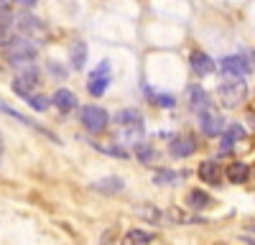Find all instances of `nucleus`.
<instances>
[{"instance_id": "obj_1", "label": "nucleus", "mask_w": 255, "mask_h": 245, "mask_svg": "<svg viewBox=\"0 0 255 245\" xmlns=\"http://www.w3.org/2000/svg\"><path fill=\"white\" fill-rule=\"evenodd\" d=\"M3 56L10 64H31L36 56V44L28 36H10L3 44Z\"/></svg>"}, {"instance_id": "obj_2", "label": "nucleus", "mask_w": 255, "mask_h": 245, "mask_svg": "<svg viewBox=\"0 0 255 245\" xmlns=\"http://www.w3.org/2000/svg\"><path fill=\"white\" fill-rule=\"evenodd\" d=\"M217 95H220V105L222 108H238L240 102L245 100V95H248V87H245L243 77H230V82H225Z\"/></svg>"}, {"instance_id": "obj_3", "label": "nucleus", "mask_w": 255, "mask_h": 245, "mask_svg": "<svg viewBox=\"0 0 255 245\" xmlns=\"http://www.w3.org/2000/svg\"><path fill=\"white\" fill-rule=\"evenodd\" d=\"M79 120H82V125L87 128L90 133H102L105 128H108V113H105L102 108H97V105L82 108L79 110Z\"/></svg>"}, {"instance_id": "obj_4", "label": "nucleus", "mask_w": 255, "mask_h": 245, "mask_svg": "<svg viewBox=\"0 0 255 245\" xmlns=\"http://www.w3.org/2000/svg\"><path fill=\"white\" fill-rule=\"evenodd\" d=\"M36 90H38V72L33 67H23L13 79V92L20 95V97H28Z\"/></svg>"}, {"instance_id": "obj_5", "label": "nucleus", "mask_w": 255, "mask_h": 245, "mask_svg": "<svg viewBox=\"0 0 255 245\" xmlns=\"http://www.w3.org/2000/svg\"><path fill=\"white\" fill-rule=\"evenodd\" d=\"M250 69H253V61L248 56L232 54V56H225L220 61V72L225 77H245V74H250Z\"/></svg>"}, {"instance_id": "obj_6", "label": "nucleus", "mask_w": 255, "mask_h": 245, "mask_svg": "<svg viewBox=\"0 0 255 245\" xmlns=\"http://www.w3.org/2000/svg\"><path fill=\"white\" fill-rule=\"evenodd\" d=\"M110 85V61H102V64L90 74V82H87V90L92 97H100Z\"/></svg>"}, {"instance_id": "obj_7", "label": "nucleus", "mask_w": 255, "mask_h": 245, "mask_svg": "<svg viewBox=\"0 0 255 245\" xmlns=\"http://www.w3.org/2000/svg\"><path fill=\"white\" fill-rule=\"evenodd\" d=\"M199 128H202V133L204 135H220L222 130H225V122H222V115L220 113H215V110H202V115H199Z\"/></svg>"}, {"instance_id": "obj_8", "label": "nucleus", "mask_w": 255, "mask_h": 245, "mask_svg": "<svg viewBox=\"0 0 255 245\" xmlns=\"http://www.w3.org/2000/svg\"><path fill=\"white\" fill-rule=\"evenodd\" d=\"M191 69H194L199 77H207V74L215 72V61H212L204 51H194L191 54Z\"/></svg>"}, {"instance_id": "obj_9", "label": "nucleus", "mask_w": 255, "mask_h": 245, "mask_svg": "<svg viewBox=\"0 0 255 245\" xmlns=\"http://www.w3.org/2000/svg\"><path fill=\"white\" fill-rule=\"evenodd\" d=\"M189 108L194 110V113H202V110L209 108V97H207V92L199 85H191L189 87Z\"/></svg>"}, {"instance_id": "obj_10", "label": "nucleus", "mask_w": 255, "mask_h": 245, "mask_svg": "<svg viewBox=\"0 0 255 245\" xmlns=\"http://www.w3.org/2000/svg\"><path fill=\"white\" fill-rule=\"evenodd\" d=\"M51 102H54V105H56L61 113H69V110L77 108V97H74L72 90H56L54 97H51Z\"/></svg>"}, {"instance_id": "obj_11", "label": "nucleus", "mask_w": 255, "mask_h": 245, "mask_svg": "<svg viewBox=\"0 0 255 245\" xmlns=\"http://www.w3.org/2000/svg\"><path fill=\"white\" fill-rule=\"evenodd\" d=\"M212 202H215V199H212L204 189H191L186 194V204L191 210H207V207H212Z\"/></svg>"}, {"instance_id": "obj_12", "label": "nucleus", "mask_w": 255, "mask_h": 245, "mask_svg": "<svg viewBox=\"0 0 255 245\" xmlns=\"http://www.w3.org/2000/svg\"><path fill=\"white\" fill-rule=\"evenodd\" d=\"M220 163L217 161H202L199 163V179L207 184H220Z\"/></svg>"}, {"instance_id": "obj_13", "label": "nucleus", "mask_w": 255, "mask_h": 245, "mask_svg": "<svg viewBox=\"0 0 255 245\" xmlns=\"http://www.w3.org/2000/svg\"><path fill=\"white\" fill-rule=\"evenodd\" d=\"M197 151V143L191 140V138H179L171 143V156H179V158H186Z\"/></svg>"}, {"instance_id": "obj_14", "label": "nucleus", "mask_w": 255, "mask_h": 245, "mask_svg": "<svg viewBox=\"0 0 255 245\" xmlns=\"http://www.w3.org/2000/svg\"><path fill=\"white\" fill-rule=\"evenodd\" d=\"M240 138H245V130L240 128V125H230L227 128V133L222 135V148H220V153H227L235 143L240 140Z\"/></svg>"}, {"instance_id": "obj_15", "label": "nucleus", "mask_w": 255, "mask_h": 245, "mask_svg": "<svg viewBox=\"0 0 255 245\" xmlns=\"http://www.w3.org/2000/svg\"><path fill=\"white\" fill-rule=\"evenodd\" d=\"M84 61H87V44L77 41V44H72V67L79 72L84 67Z\"/></svg>"}, {"instance_id": "obj_16", "label": "nucleus", "mask_w": 255, "mask_h": 245, "mask_svg": "<svg viewBox=\"0 0 255 245\" xmlns=\"http://www.w3.org/2000/svg\"><path fill=\"white\" fill-rule=\"evenodd\" d=\"M227 179L232 184H243L248 181V166L243 161H235V163H230V169H227Z\"/></svg>"}, {"instance_id": "obj_17", "label": "nucleus", "mask_w": 255, "mask_h": 245, "mask_svg": "<svg viewBox=\"0 0 255 245\" xmlns=\"http://www.w3.org/2000/svg\"><path fill=\"white\" fill-rule=\"evenodd\" d=\"M115 122L123 128V125H130V122H143V118H140V113L135 108H125V110H120L115 115Z\"/></svg>"}, {"instance_id": "obj_18", "label": "nucleus", "mask_w": 255, "mask_h": 245, "mask_svg": "<svg viewBox=\"0 0 255 245\" xmlns=\"http://www.w3.org/2000/svg\"><path fill=\"white\" fill-rule=\"evenodd\" d=\"M95 187L100 189V192H108V194H115V192H120L125 184H123V179H115V176H110V179H102V181H97Z\"/></svg>"}, {"instance_id": "obj_19", "label": "nucleus", "mask_w": 255, "mask_h": 245, "mask_svg": "<svg viewBox=\"0 0 255 245\" xmlns=\"http://www.w3.org/2000/svg\"><path fill=\"white\" fill-rule=\"evenodd\" d=\"M135 212H138V217H143V220H148V222H158V220L163 217V212L156 210L153 204H140V207H135Z\"/></svg>"}, {"instance_id": "obj_20", "label": "nucleus", "mask_w": 255, "mask_h": 245, "mask_svg": "<svg viewBox=\"0 0 255 245\" xmlns=\"http://www.w3.org/2000/svg\"><path fill=\"white\" fill-rule=\"evenodd\" d=\"M174 181H179V174L171 169H158L153 174V184H174Z\"/></svg>"}, {"instance_id": "obj_21", "label": "nucleus", "mask_w": 255, "mask_h": 245, "mask_svg": "<svg viewBox=\"0 0 255 245\" xmlns=\"http://www.w3.org/2000/svg\"><path fill=\"white\" fill-rule=\"evenodd\" d=\"M153 240V233H145V230H130L125 235V243H151Z\"/></svg>"}, {"instance_id": "obj_22", "label": "nucleus", "mask_w": 255, "mask_h": 245, "mask_svg": "<svg viewBox=\"0 0 255 245\" xmlns=\"http://www.w3.org/2000/svg\"><path fill=\"white\" fill-rule=\"evenodd\" d=\"M135 156H138V161H143V163H151V161L156 158V151H153L151 146H138V148H135Z\"/></svg>"}, {"instance_id": "obj_23", "label": "nucleus", "mask_w": 255, "mask_h": 245, "mask_svg": "<svg viewBox=\"0 0 255 245\" xmlns=\"http://www.w3.org/2000/svg\"><path fill=\"white\" fill-rule=\"evenodd\" d=\"M26 100H28V105H31L33 110H38V113H44V110L49 108V102H46V97H41V95H28Z\"/></svg>"}, {"instance_id": "obj_24", "label": "nucleus", "mask_w": 255, "mask_h": 245, "mask_svg": "<svg viewBox=\"0 0 255 245\" xmlns=\"http://www.w3.org/2000/svg\"><path fill=\"white\" fill-rule=\"evenodd\" d=\"M15 3V0H0V26H5L8 23V18H10V5Z\"/></svg>"}, {"instance_id": "obj_25", "label": "nucleus", "mask_w": 255, "mask_h": 245, "mask_svg": "<svg viewBox=\"0 0 255 245\" xmlns=\"http://www.w3.org/2000/svg\"><path fill=\"white\" fill-rule=\"evenodd\" d=\"M166 215H168V217H171L174 222H179V225H186V222H191V220H189V217H186V215H184L181 210H176V207H174V210H168Z\"/></svg>"}, {"instance_id": "obj_26", "label": "nucleus", "mask_w": 255, "mask_h": 245, "mask_svg": "<svg viewBox=\"0 0 255 245\" xmlns=\"http://www.w3.org/2000/svg\"><path fill=\"white\" fill-rule=\"evenodd\" d=\"M153 102H158V105H163V108H174V97L171 95H158Z\"/></svg>"}, {"instance_id": "obj_27", "label": "nucleus", "mask_w": 255, "mask_h": 245, "mask_svg": "<svg viewBox=\"0 0 255 245\" xmlns=\"http://www.w3.org/2000/svg\"><path fill=\"white\" fill-rule=\"evenodd\" d=\"M15 3H18L20 8H31V5H36V0H15Z\"/></svg>"}, {"instance_id": "obj_28", "label": "nucleus", "mask_w": 255, "mask_h": 245, "mask_svg": "<svg viewBox=\"0 0 255 245\" xmlns=\"http://www.w3.org/2000/svg\"><path fill=\"white\" fill-rule=\"evenodd\" d=\"M0 163H3V138H0Z\"/></svg>"}]
</instances>
